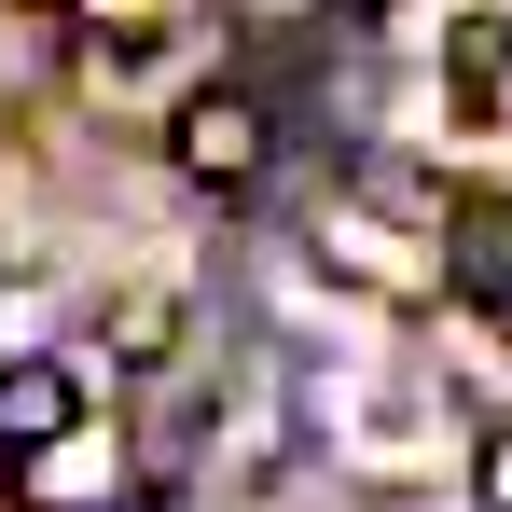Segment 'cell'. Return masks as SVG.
<instances>
[{
	"label": "cell",
	"instance_id": "cell-1",
	"mask_svg": "<svg viewBox=\"0 0 512 512\" xmlns=\"http://www.w3.org/2000/svg\"><path fill=\"white\" fill-rule=\"evenodd\" d=\"M167 153H180V180H208V194H250L263 153H277V125H263V97H250V84H208V97H180Z\"/></svg>",
	"mask_w": 512,
	"mask_h": 512
},
{
	"label": "cell",
	"instance_id": "cell-2",
	"mask_svg": "<svg viewBox=\"0 0 512 512\" xmlns=\"http://www.w3.org/2000/svg\"><path fill=\"white\" fill-rule=\"evenodd\" d=\"M84 429V360H0V457H42Z\"/></svg>",
	"mask_w": 512,
	"mask_h": 512
},
{
	"label": "cell",
	"instance_id": "cell-3",
	"mask_svg": "<svg viewBox=\"0 0 512 512\" xmlns=\"http://www.w3.org/2000/svg\"><path fill=\"white\" fill-rule=\"evenodd\" d=\"M471 305H499V333H512V208H471Z\"/></svg>",
	"mask_w": 512,
	"mask_h": 512
}]
</instances>
